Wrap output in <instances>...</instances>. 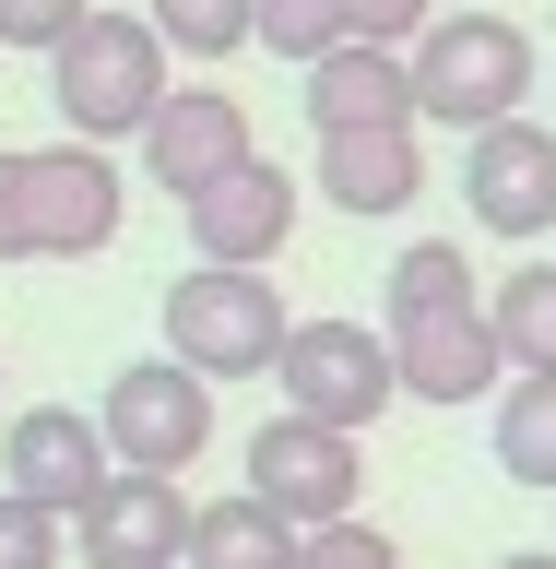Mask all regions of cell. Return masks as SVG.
<instances>
[{
	"label": "cell",
	"mask_w": 556,
	"mask_h": 569,
	"mask_svg": "<svg viewBox=\"0 0 556 569\" xmlns=\"http://www.w3.org/2000/svg\"><path fill=\"white\" fill-rule=\"evenodd\" d=\"M119 167L95 142H12L0 154V261H95L119 238Z\"/></svg>",
	"instance_id": "cell-1"
},
{
	"label": "cell",
	"mask_w": 556,
	"mask_h": 569,
	"mask_svg": "<svg viewBox=\"0 0 556 569\" xmlns=\"http://www.w3.org/2000/svg\"><path fill=\"white\" fill-rule=\"evenodd\" d=\"M48 96H60L71 142H142L154 131V107L178 96L166 83V36H154V12H119V0H95L83 12V36H71L60 60H48Z\"/></svg>",
	"instance_id": "cell-2"
},
{
	"label": "cell",
	"mask_w": 556,
	"mask_h": 569,
	"mask_svg": "<svg viewBox=\"0 0 556 569\" xmlns=\"http://www.w3.org/2000/svg\"><path fill=\"white\" fill-rule=\"evenodd\" d=\"M522 96H533V36L509 12H438L415 36V119H451L474 142L497 119H522Z\"/></svg>",
	"instance_id": "cell-3"
},
{
	"label": "cell",
	"mask_w": 556,
	"mask_h": 569,
	"mask_svg": "<svg viewBox=\"0 0 556 569\" xmlns=\"http://www.w3.org/2000/svg\"><path fill=\"white\" fill-rule=\"evenodd\" d=\"M284 297L273 273H213V261H190V273L166 284V356L190 368V380H273V356H284Z\"/></svg>",
	"instance_id": "cell-4"
},
{
	"label": "cell",
	"mask_w": 556,
	"mask_h": 569,
	"mask_svg": "<svg viewBox=\"0 0 556 569\" xmlns=\"http://www.w3.org/2000/svg\"><path fill=\"white\" fill-rule=\"evenodd\" d=\"M273 380H284V416H309V427H367L403 403V368H391V332H367V320H296L273 356Z\"/></svg>",
	"instance_id": "cell-5"
},
{
	"label": "cell",
	"mask_w": 556,
	"mask_h": 569,
	"mask_svg": "<svg viewBox=\"0 0 556 569\" xmlns=\"http://www.w3.org/2000/svg\"><path fill=\"white\" fill-rule=\"evenodd\" d=\"M95 427H107V451H119V475H190L213 451V380H190L178 356H131L107 380Z\"/></svg>",
	"instance_id": "cell-6"
},
{
	"label": "cell",
	"mask_w": 556,
	"mask_h": 569,
	"mask_svg": "<svg viewBox=\"0 0 556 569\" xmlns=\"http://www.w3.org/2000/svg\"><path fill=\"white\" fill-rule=\"evenodd\" d=\"M249 498L273 510V522L296 533H332L355 522V498H367V462H355L344 427H309V416H273V427H249Z\"/></svg>",
	"instance_id": "cell-7"
},
{
	"label": "cell",
	"mask_w": 556,
	"mask_h": 569,
	"mask_svg": "<svg viewBox=\"0 0 556 569\" xmlns=\"http://www.w3.org/2000/svg\"><path fill=\"white\" fill-rule=\"evenodd\" d=\"M0 475H12V498H36V510L83 522V510H95V487L119 475V451H107L95 416H71V403H24V416L0 427Z\"/></svg>",
	"instance_id": "cell-8"
},
{
	"label": "cell",
	"mask_w": 556,
	"mask_h": 569,
	"mask_svg": "<svg viewBox=\"0 0 556 569\" xmlns=\"http://www.w3.org/2000/svg\"><path fill=\"white\" fill-rule=\"evenodd\" d=\"M178 226H190V261H213V273H273V249L296 238V178L249 154L202 202H178Z\"/></svg>",
	"instance_id": "cell-9"
},
{
	"label": "cell",
	"mask_w": 556,
	"mask_h": 569,
	"mask_svg": "<svg viewBox=\"0 0 556 569\" xmlns=\"http://www.w3.org/2000/svg\"><path fill=\"white\" fill-rule=\"evenodd\" d=\"M462 202L497 238H545L556 226V131L545 119H497V131L462 142Z\"/></svg>",
	"instance_id": "cell-10"
},
{
	"label": "cell",
	"mask_w": 556,
	"mask_h": 569,
	"mask_svg": "<svg viewBox=\"0 0 556 569\" xmlns=\"http://www.w3.org/2000/svg\"><path fill=\"white\" fill-rule=\"evenodd\" d=\"M237 167H249V107L225 83H178L154 107V131H142V178L178 190V202H202L213 178H237Z\"/></svg>",
	"instance_id": "cell-11"
},
{
	"label": "cell",
	"mask_w": 556,
	"mask_h": 569,
	"mask_svg": "<svg viewBox=\"0 0 556 569\" xmlns=\"http://www.w3.org/2000/svg\"><path fill=\"white\" fill-rule=\"evenodd\" d=\"M83 569H190V498L178 475H107L95 510L71 522Z\"/></svg>",
	"instance_id": "cell-12"
},
{
	"label": "cell",
	"mask_w": 556,
	"mask_h": 569,
	"mask_svg": "<svg viewBox=\"0 0 556 569\" xmlns=\"http://www.w3.org/2000/svg\"><path fill=\"white\" fill-rule=\"evenodd\" d=\"M309 190L332 213H403L426 190V154H415V119H391V131H320V167Z\"/></svg>",
	"instance_id": "cell-13"
},
{
	"label": "cell",
	"mask_w": 556,
	"mask_h": 569,
	"mask_svg": "<svg viewBox=\"0 0 556 569\" xmlns=\"http://www.w3.org/2000/svg\"><path fill=\"white\" fill-rule=\"evenodd\" d=\"M296 107H309L320 131H391V119H415V60L403 48H332Z\"/></svg>",
	"instance_id": "cell-14"
},
{
	"label": "cell",
	"mask_w": 556,
	"mask_h": 569,
	"mask_svg": "<svg viewBox=\"0 0 556 569\" xmlns=\"http://www.w3.org/2000/svg\"><path fill=\"white\" fill-rule=\"evenodd\" d=\"M391 368H403V391L415 403H474V391H497V332L486 309H462V320H415V332H391Z\"/></svg>",
	"instance_id": "cell-15"
},
{
	"label": "cell",
	"mask_w": 556,
	"mask_h": 569,
	"mask_svg": "<svg viewBox=\"0 0 556 569\" xmlns=\"http://www.w3.org/2000/svg\"><path fill=\"white\" fill-rule=\"evenodd\" d=\"M309 558V533L296 522H273L261 498H213V510H190V569H296Z\"/></svg>",
	"instance_id": "cell-16"
},
{
	"label": "cell",
	"mask_w": 556,
	"mask_h": 569,
	"mask_svg": "<svg viewBox=\"0 0 556 569\" xmlns=\"http://www.w3.org/2000/svg\"><path fill=\"white\" fill-rule=\"evenodd\" d=\"M486 332L522 380H556V261H522V273L486 297Z\"/></svg>",
	"instance_id": "cell-17"
},
{
	"label": "cell",
	"mask_w": 556,
	"mask_h": 569,
	"mask_svg": "<svg viewBox=\"0 0 556 569\" xmlns=\"http://www.w3.org/2000/svg\"><path fill=\"white\" fill-rule=\"evenodd\" d=\"M462 309H486V297H474V261H462L451 238H415L403 261H391V332H415V320H462Z\"/></svg>",
	"instance_id": "cell-18"
},
{
	"label": "cell",
	"mask_w": 556,
	"mask_h": 569,
	"mask_svg": "<svg viewBox=\"0 0 556 569\" xmlns=\"http://www.w3.org/2000/svg\"><path fill=\"white\" fill-rule=\"evenodd\" d=\"M497 475L509 487H556V380L497 391Z\"/></svg>",
	"instance_id": "cell-19"
},
{
	"label": "cell",
	"mask_w": 556,
	"mask_h": 569,
	"mask_svg": "<svg viewBox=\"0 0 556 569\" xmlns=\"http://www.w3.org/2000/svg\"><path fill=\"white\" fill-rule=\"evenodd\" d=\"M154 36H166V60H237L261 48V0H154Z\"/></svg>",
	"instance_id": "cell-20"
},
{
	"label": "cell",
	"mask_w": 556,
	"mask_h": 569,
	"mask_svg": "<svg viewBox=\"0 0 556 569\" xmlns=\"http://www.w3.org/2000/svg\"><path fill=\"white\" fill-rule=\"evenodd\" d=\"M261 48L296 60V71H320L332 48H355V36H344V0H261Z\"/></svg>",
	"instance_id": "cell-21"
},
{
	"label": "cell",
	"mask_w": 556,
	"mask_h": 569,
	"mask_svg": "<svg viewBox=\"0 0 556 569\" xmlns=\"http://www.w3.org/2000/svg\"><path fill=\"white\" fill-rule=\"evenodd\" d=\"M95 0H0V48H36V60H60L71 36H83Z\"/></svg>",
	"instance_id": "cell-22"
},
{
	"label": "cell",
	"mask_w": 556,
	"mask_h": 569,
	"mask_svg": "<svg viewBox=\"0 0 556 569\" xmlns=\"http://www.w3.org/2000/svg\"><path fill=\"white\" fill-rule=\"evenodd\" d=\"M60 510H36V498H12L0 487V569H60Z\"/></svg>",
	"instance_id": "cell-23"
},
{
	"label": "cell",
	"mask_w": 556,
	"mask_h": 569,
	"mask_svg": "<svg viewBox=\"0 0 556 569\" xmlns=\"http://www.w3.org/2000/svg\"><path fill=\"white\" fill-rule=\"evenodd\" d=\"M309 569H403V546L367 522H332V533H309Z\"/></svg>",
	"instance_id": "cell-24"
},
{
	"label": "cell",
	"mask_w": 556,
	"mask_h": 569,
	"mask_svg": "<svg viewBox=\"0 0 556 569\" xmlns=\"http://www.w3.org/2000/svg\"><path fill=\"white\" fill-rule=\"evenodd\" d=\"M344 36L355 48H403V36H426V0H344Z\"/></svg>",
	"instance_id": "cell-25"
},
{
	"label": "cell",
	"mask_w": 556,
	"mask_h": 569,
	"mask_svg": "<svg viewBox=\"0 0 556 569\" xmlns=\"http://www.w3.org/2000/svg\"><path fill=\"white\" fill-rule=\"evenodd\" d=\"M497 569H556V558H545V546H522V558H497Z\"/></svg>",
	"instance_id": "cell-26"
},
{
	"label": "cell",
	"mask_w": 556,
	"mask_h": 569,
	"mask_svg": "<svg viewBox=\"0 0 556 569\" xmlns=\"http://www.w3.org/2000/svg\"><path fill=\"white\" fill-rule=\"evenodd\" d=\"M296 569H309V558H296Z\"/></svg>",
	"instance_id": "cell-27"
}]
</instances>
